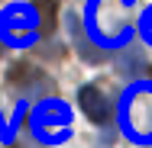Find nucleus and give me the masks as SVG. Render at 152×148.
<instances>
[{"label": "nucleus", "instance_id": "1", "mask_svg": "<svg viewBox=\"0 0 152 148\" xmlns=\"http://www.w3.org/2000/svg\"><path fill=\"white\" fill-rule=\"evenodd\" d=\"M88 29L100 45H123L133 35V0H91Z\"/></svg>", "mask_w": 152, "mask_h": 148}, {"label": "nucleus", "instance_id": "2", "mask_svg": "<svg viewBox=\"0 0 152 148\" xmlns=\"http://www.w3.org/2000/svg\"><path fill=\"white\" fill-rule=\"evenodd\" d=\"M120 126L136 142H152V87L136 84L120 100Z\"/></svg>", "mask_w": 152, "mask_h": 148}, {"label": "nucleus", "instance_id": "3", "mask_svg": "<svg viewBox=\"0 0 152 148\" xmlns=\"http://www.w3.org/2000/svg\"><path fill=\"white\" fill-rule=\"evenodd\" d=\"M39 32V16L26 3H10L0 13V42L10 45H29Z\"/></svg>", "mask_w": 152, "mask_h": 148}, {"label": "nucleus", "instance_id": "4", "mask_svg": "<svg viewBox=\"0 0 152 148\" xmlns=\"http://www.w3.org/2000/svg\"><path fill=\"white\" fill-rule=\"evenodd\" d=\"M7 81H10V87L16 90L20 97H26V100H39V103H45V97L52 93V81H49V74H42L36 64H13L10 68V74H7Z\"/></svg>", "mask_w": 152, "mask_h": 148}, {"label": "nucleus", "instance_id": "5", "mask_svg": "<svg viewBox=\"0 0 152 148\" xmlns=\"http://www.w3.org/2000/svg\"><path fill=\"white\" fill-rule=\"evenodd\" d=\"M71 122V110L61 103V100H45V103H36L32 110V129L45 139V142H58V135L52 129H65Z\"/></svg>", "mask_w": 152, "mask_h": 148}, {"label": "nucleus", "instance_id": "6", "mask_svg": "<svg viewBox=\"0 0 152 148\" xmlns=\"http://www.w3.org/2000/svg\"><path fill=\"white\" fill-rule=\"evenodd\" d=\"M78 100H81V110H84V116L91 119V122H97V126L110 122V116H113V103L107 100V93H104L100 87H81Z\"/></svg>", "mask_w": 152, "mask_h": 148}, {"label": "nucleus", "instance_id": "7", "mask_svg": "<svg viewBox=\"0 0 152 148\" xmlns=\"http://www.w3.org/2000/svg\"><path fill=\"white\" fill-rule=\"evenodd\" d=\"M65 26H68V35H71V42H75L78 55H81L84 61H91V64H100V61H104L100 45L88 35V29L81 26V19H78V16H71V13H68V16H65Z\"/></svg>", "mask_w": 152, "mask_h": 148}, {"label": "nucleus", "instance_id": "8", "mask_svg": "<svg viewBox=\"0 0 152 148\" xmlns=\"http://www.w3.org/2000/svg\"><path fill=\"white\" fill-rule=\"evenodd\" d=\"M32 10L39 16V32L49 35L55 26V0H32Z\"/></svg>", "mask_w": 152, "mask_h": 148}, {"label": "nucleus", "instance_id": "9", "mask_svg": "<svg viewBox=\"0 0 152 148\" xmlns=\"http://www.w3.org/2000/svg\"><path fill=\"white\" fill-rule=\"evenodd\" d=\"M142 35H146V42L152 45V6L146 10V16H142Z\"/></svg>", "mask_w": 152, "mask_h": 148}, {"label": "nucleus", "instance_id": "10", "mask_svg": "<svg viewBox=\"0 0 152 148\" xmlns=\"http://www.w3.org/2000/svg\"><path fill=\"white\" fill-rule=\"evenodd\" d=\"M149 77H152V68H149Z\"/></svg>", "mask_w": 152, "mask_h": 148}]
</instances>
